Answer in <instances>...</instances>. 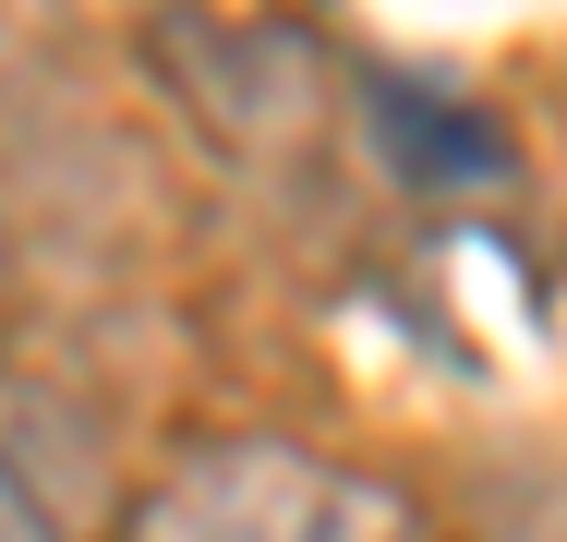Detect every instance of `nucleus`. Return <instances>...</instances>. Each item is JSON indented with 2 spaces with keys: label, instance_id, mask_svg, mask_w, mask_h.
<instances>
[{
  "label": "nucleus",
  "instance_id": "obj_1",
  "mask_svg": "<svg viewBox=\"0 0 567 542\" xmlns=\"http://www.w3.org/2000/svg\"><path fill=\"white\" fill-rule=\"evenodd\" d=\"M121 542H435V519L411 507V482L339 446H302L278 423H206L157 446Z\"/></svg>",
  "mask_w": 567,
  "mask_h": 542
},
{
  "label": "nucleus",
  "instance_id": "obj_2",
  "mask_svg": "<svg viewBox=\"0 0 567 542\" xmlns=\"http://www.w3.org/2000/svg\"><path fill=\"white\" fill-rule=\"evenodd\" d=\"M133 458H121V423L37 374V362H0V542H121L133 519Z\"/></svg>",
  "mask_w": 567,
  "mask_h": 542
},
{
  "label": "nucleus",
  "instance_id": "obj_3",
  "mask_svg": "<svg viewBox=\"0 0 567 542\" xmlns=\"http://www.w3.org/2000/svg\"><path fill=\"white\" fill-rule=\"evenodd\" d=\"M507 542H567V494H544V507H532V519H519Z\"/></svg>",
  "mask_w": 567,
  "mask_h": 542
},
{
  "label": "nucleus",
  "instance_id": "obj_4",
  "mask_svg": "<svg viewBox=\"0 0 567 542\" xmlns=\"http://www.w3.org/2000/svg\"><path fill=\"white\" fill-rule=\"evenodd\" d=\"M0 302H12V253H0Z\"/></svg>",
  "mask_w": 567,
  "mask_h": 542
}]
</instances>
